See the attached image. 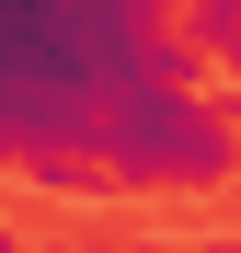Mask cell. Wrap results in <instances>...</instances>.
Segmentation results:
<instances>
[{"label": "cell", "instance_id": "6da1fadb", "mask_svg": "<svg viewBox=\"0 0 241 253\" xmlns=\"http://www.w3.org/2000/svg\"><path fill=\"white\" fill-rule=\"evenodd\" d=\"M230 173H241V115L207 104L195 81H161V92L115 104L103 126V184H127V196H207Z\"/></svg>", "mask_w": 241, "mask_h": 253}, {"label": "cell", "instance_id": "7a4b0ae2", "mask_svg": "<svg viewBox=\"0 0 241 253\" xmlns=\"http://www.w3.org/2000/svg\"><path fill=\"white\" fill-rule=\"evenodd\" d=\"M184 46L195 69H241V0H184Z\"/></svg>", "mask_w": 241, "mask_h": 253}, {"label": "cell", "instance_id": "3957f363", "mask_svg": "<svg viewBox=\"0 0 241 253\" xmlns=\"http://www.w3.org/2000/svg\"><path fill=\"white\" fill-rule=\"evenodd\" d=\"M138 253H195V242H138Z\"/></svg>", "mask_w": 241, "mask_h": 253}, {"label": "cell", "instance_id": "277c9868", "mask_svg": "<svg viewBox=\"0 0 241 253\" xmlns=\"http://www.w3.org/2000/svg\"><path fill=\"white\" fill-rule=\"evenodd\" d=\"M195 253H241V242H195Z\"/></svg>", "mask_w": 241, "mask_h": 253}, {"label": "cell", "instance_id": "5b68a950", "mask_svg": "<svg viewBox=\"0 0 241 253\" xmlns=\"http://www.w3.org/2000/svg\"><path fill=\"white\" fill-rule=\"evenodd\" d=\"M0 253H23V242H0Z\"/></svg>", "mask_w": 241, "mask_h": 253}]
</instances>
